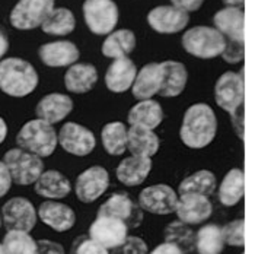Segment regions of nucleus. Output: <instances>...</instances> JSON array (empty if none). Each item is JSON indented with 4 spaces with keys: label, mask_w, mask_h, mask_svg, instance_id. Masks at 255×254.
I'll return each mask as SVG.
<instances>
[{
    "label": "nucleus",
    "mask_w": 255,
    "mask_h": 254,
    "mask_svg": "<svg viewBox=\"0 0 255 254\" xmlns=\"http://www.w3.org/2000/svg\"><path fill=\"white\" fill-rule=\"evenodd\" d=\"M217 133V118L213 108L204 102H197L184 113L179 127L181 142L191 149L209 146Z\"/></svg>",
    "instance_id": "nucleus-1"
},
{
    "label": "nucleus",
    "mask_w": 255,
    "mask_h": 254,
    "mask_svg": "<svg viewBox=\"0 0 255 254\" xmlns=\"http://www.w3.org/2000/svg\"><path fill=\"white\" fill-rule=\"evenodd\" d=\"M215 99L216 104L225 111L231 114L234 130L244 140L245 133V82H244V69L241 73L226 72L217 79L215 86Z\"/></svg>",
    "instance_id": "nucleus-2"
},
{
    "label": "nucleus",
    "mask_w": 255,
    "mask_h": 254,
    "mask_svg": "<svg viewBox=\"0 0 255 254\" xmlns=\"http://www.w3.org/2000/svg\"><path fill=\"white\" fill-rule=\"evenodd\" d=\"M35 67L19 57H9L0 61V91L12 98L31 95L38 86Z\"/></svg>",
    "instance_id": "nucleus-3"
},
{
    "label": "nucleus",
    "mask_w": 255,
    "mask_h": 254,
    "mask_svg": "<svg viewBox=\"0 0 255 254\" xmlns=\"http://www.w3.org/2000/svg\"><path fill=\"white\" fill-rule=\"evenodd\" d=\"M16 145L20 149L32 152L44 159L51 157L57 149L59 132L53 124L35 117L20 127L16 135Z\"/></svg>",
    "instance_id": "nucleus-4"
},
{
    "label": "nucleus",
    "mask_w": 255,
    "mask_h": 254,
    "mask_svg": "<svg viewBox=\"0 0 255 254\" xmlns=\"http://www.w3.org/2000/svg\"><path fill=\"white\" fill-rule=\"evenodd\" d=\"M184 50L198 59H215L226 48V38L212 26H194L182 35Z\"/></svg>",
    "instance_id": "nucleus-5"
},
{
    "label": "nucleus",
    "mask_w": 255,
    "mask_h": 254,
    "mask_svg": "<svg viewBox=\"0 0 255 254\" xmlns=\"http://www.w3.org/2000/svg\"><path fill=\"white\" fill-rule=\"evenodd\" d=\"M3 161L12 176L13 183L18 186L35 184L41 174L45 171L42 158L25 149H20L18 146L9 149L4 154Z\"/></svg>",
    "instance_id": "nucleus-6"
},
{
    "label": "nucleus",
    "mask_w": 255,
    "mask_h": 254,
    "mask_svg": "<svg viewBox=\"0 0 255 254\" xmlns=\"http://www.w3.org/2000/svg\"><path fill=\"white\" fill-rule=\"evenodd\" d=\"M82 10L88 28L95 35L111 34L117 26L120 12L114 0H85Z\"/></svg>",
    "instance_id": "nucleus-7"
},
{
    "label": "nucleus",
    "mask_w": 255,
    "mask_h": 254,
    "mask_svg": "<svg viewBox=\"0 0 255 254\" xmlns=\"http://www.w3.org/2000/svg\"><path fill=\"white\" fill-rule=\"evenodd\" d=\"M54 10V0H19L12 12L10 23L20 31H29L41 26Z\"/></svg>",
    "instance_id": "nucleus-8"
},
{
    "label": "nucleus",
    "mask_w": 255,
    "mask_h": 254,
    "mask_svg": "<svg viewBox=\"0 0 255 254\" xmlns=\"http://www.w3.org/2000/svg\"><path fill=\"white\" fill-rule=\"evenodd\" d=\"M59 145L69 155L88 157L97 148V137L86 126L76 121H67L60 127Z\"/></svg>",
    "instance_id": "nucleus-9"
},
{
    "label": "nucleus",
    "mask_w": 255,
    "mask_h": 254,
    "mask_svg": "<svg viewBox=\"0 0 255 254\" xmlns=\"http://www.w3.org/2000/svg\"><path fill=\"white\" fill-rule=\"evenodd\" d=\"M3 225L7 231H26L31 233L38 222V211L26 197H12L1 208Z\"/></svg>",
    "instance_id": "nucleus-10"
},
{
    "label": "nucleus",
    "mask_w": 255,
    "mask_h": 254,
    "mask_svg": "<svg viewBox=\"0 0 255 254\" xmlns=\"http://www.w3.org/2000/svg\"><path fill=\"white\" fill-rule=\"evenodd\" d=\"M179 195L171 186L159 183L143 189L138 195V205L143 212L152 215H171L177 212Z\"/></svg>",
    "instance_id": "nucleus-11"
},
{
    "label": "nucleus",
    "mask_w": 255,
    "mask_h": 254,
    "mask_svg": "<svg viewBox=\"0 0 255 254\" xmlns=\"http://www.w3.org/2000/svg\"><path fill=\"white\" fill-rule=\"evenodd\" d=\"M98 215H107L117 218L126 222L128 230H134L143 222V209L140 205L133 202L127 193H113L99 206Z\"/></svg>",
    "instance_id": "nucleus-12"
},
{
    "label": "nucleus",
    "mask_w": 255,
    "mask_h": 254,
    "mask_svg": "<svg viewBox=\"0 0 255 254\" xmlns=\"http://www.w3.org/2000/svg\"><path fill=\"white\" fill-rule=\"evenodd\" d=\"M110 187V174L108 171L101 167L94 165L82 171L75 181V195L82 203H94Z\"/></svg>",
    "instance_id": "nucleus-13"
},
{
    "label": "nucleus",
    "mask_w": 255,
    "mask_h": 254,
    "mask_svg": "<svg viewBox=\"0 0 255 254\" xmlns=\"http://www.w3.org/2000/svg\"><path fill=\"white\" fill-rule=\"evenodd\" d=\"M88 235L111 252L126 241L128 237V227L126 222L117 218L97 215L95 221L89 227Z\"/></svg>",
    "instance_id": "nucleus-14"
},
{
    "label": "nucleus",
    "mask_w": 255,
    "mask_h": 254,
    "mask_svg": "<svg viewBox=\"0 0 255 254\" xmlns=\"http://www.w3.org/2000/svg\"><path fill=\"white\" fill-rule=\"evenodd\" d=\"M215 28L223 34L226 45L244 47L245 45V13L236 6H226L220 9L213 18Z\"/></svg>",
    "instance_id": "nucleus-15"
},
{
    "label": "nucleus",
    "mask_w": 255,
    "mask_h": 254,
    "mask_svg": "<svg viewBox=\"0 0 255 254\" xmlns=\"http://www.w3.org/2000/svg\"><path fill=\"white\" fill-rule=\"evenodd\" d=\"M37 211L39 221L57 233H67L76 224L75 211L60 200H44Z\"/></svg>",
    "instance_id": "nucleus-16"
},
{
    "label": "nucleus",
    "mask_w": 255,
    "mask_h": 254,
    "mask_svg": "<svg viewBox=\"0 0 255 254\" xmlns=\"http://www.w3.org/2000/svg\"><path fill=\"white\" fill-rule=\"evenodd\" d=\"M188 12L175 6H157L147 13V23L159 34H177L188 25Z\"/></svg>",
    "instance_id": "nucleus-17"
},
{
    "label": "nucleus",
    "mask_w": 255,
    "mask_h": 254,
    "mask_svg": "<svg viewBox=\"0 0 255 254\" xmlns=\"http://www.w3.org/2000/svg\"><path fill=\"white\" fill-rule=\"evenodd\" d=\"M175 214L179 221L188 225H198L212 216L213 205L207 196L194 195V193L179 195Z\"/></svg>",
    "instance_id": "nucleus-18"
},
{
    "label": "nucleus",
    "mask_w": 255,
    "mask_h": 254,
    "mask_svg": "<svg viewBox=\"0 0 255 254\" xmlns=\"http://www.w3.org/2000/svg\"><path fill=\"white\" fill-rule=\"evenodd\" d=\"M41 61L48 67H70L79 60V48L72 41H53L42 44L38 50Z\"/></svg>",
    "instance_id": "nucleus-19"
},
{
    "label": "nucleus",
    "mask_w": 255,
    "mask_h": 254,
    "mask_svg": "<svg viewBox=\"0 0 255 254\" xmlns=\"http://www.w3.org/2000/svg\"><path fill=\"white\" fill-rule=\"evenodd\" d=\"M73 111V99L67 94L51 92L41 98L35 107V116L50 124L61 123Z\"/></svg>",
    "instance_id": "nucleus-20"
},
{
    "label": "nucleus",
    "mask_w": 255,
    "mask_h": 254,
    "mask_svg": "<svg viewBox=\"0 0 255 254\" xmlns=\"http://www.w3.org/2000/svg\"><path fill=\"white\" fill-rule=\"evenodd\" d=\"M137 76V67L128 57L113 60L105 73V86L114 94H124L133 88Z\"/></svg>",
    "instance_id": "nucleus-21"
},
{
    "label": "nucleus",
    "mask_w": 255,
    "mask_h": 254,
    "mask_svg": "<svg viewBox=\"0 0 255 254\" xmlns=\"http://www.w3.org/2000/svg\"><path fill=\"white\" fill-rule=\"evenodd\" d=\"M163 83V69L160 63H147L137 72L131 92L137 101L152 99L159 95Z\"/></svg>",
    "instance_id": "nucleus-22"
},
{
    "label": "nucleus",
    "mask_w": 255,
    "mask_h": 254,
    "mask_svg": "<svg viewBox=\"0 0 255 254\" xmlns=\"http://www.w3.org/2000/svg\"><path fill=\"white\" fill-rule=\"evenodd\" d=\"M152 167V158L130 155L118 164L116 168V177L121 184L127 187H137L147 180Z\"/></svg>",
    "instance_id": "nucleus-23"
},
{
    "label": "nucleus",
    "mask_w": 255,
    "mask_h": 254,
    "mask_svg": "<svg viewBox=\"0 0 255 254\" xmlns=\"http://www.w3.org/2000/svg\"><path fill=\"white\" fill-rule=\"evenodd\" d=\"M98 82V70L89 63H75L64 73V86L72 94H88Z\"/></svg>",
    "instance_id": "nucleus-24"
},
{
    "label": "nucleus",
    "mask_w": 255,
    "mask_h": 254,
    "mask_svg": "<svg viewBox=\"0 0 255 254\" xmlns=\"http://www.w3.org/2000/svg\"><path fill=\"white\" fill-rule=\"evenodd\" d=\"M34 190L45 200H61L70 195L72 183L61 171L45 170L34 184Z\"/></svg>",
    "instance_id": "nucleus-25"
},
{
    "label": "nucleus",
    "mask_w": 255,
    "mask_h": 254,
    "mask_svg": "<svg viewBox=\"0 0 255 254\" xmlns=\"http://www.w3.org/2000/svg\"><path fill=\"white\" fill-rule=\"evenodd\" d=\"M163 118L165 111L162 105L152 98L138 101L137 104H134L127 114V123L130 126H138L155 130L162 124Z\"/></svg>",
    "instance_id": "nucleus-26"
},
{
    "label": "nucleus",
    "mask_w": 255,
    "mask_h": 254,
    "mask_svg": "<svg viewBox=\"0 0 255 254\" xmlns=\"http://www.w3.org/2000/svg\"><path fill=\"white\" fill-rule=\"evenodd\" d=\"M160 148V140L155 130L130 126L128 127V145L127 151L131 155L144 158H153Z\"/></svg>",
    "instance_id": "nucleus-27"
},
{
    "label": "nucleus",
    "mask_w": 255,
    "mask_h": 254,
    "mask_svg": "<svg viewBox=\"0 0 255 254\" xmlns=\"http://www.w3.org/2000/svg\"><path fill=\"white\" fill-rule=\"evenodd\" d=\"M163 69V83L159 95L163 98H175L181 95L188 82L187 67L181 61L166 60L162 61Z\"/></svg>",
    "instance_id": "nucleus-28"
},
{
    "label": "nucleus",
    "mask_w": 255,
    "mask_h": 254,
    "mask_svg": "<svg viewBox=\"0 0 255 254\" xmlns=\"http://www.w3.org/2000/svg\"><path fill=\"white\" fill-rule=\"evenodd\" d=\"M101 142L104 151L111 157H121L127 152L128 127L121 121H110L101 130Z\"/></svg>",
    "instance_id": "nucleus-29"
},
{
    "label": "nucleus",
    "mask_w": 255,
    "mask_h": 254,
    "mask_svg": "<svg viewBox=\"0 0 255 254\" xmlns=\"http://www.w3.org/2000/svg\"><path fill=\"white\" fill-rule=\"evenodd\" d=\"M136 47V35L130 29H118L107 35L102 42V54L113 60L127 57Z\"/></svg>",
    "instance_id": "nucleus-30"
},
{
    "label": "nucleus",
    "mask_w": 255,
    "mask_h": 254,
    "mask_svg": "<svg viewBox=\"0 0 255 254\" xmlns=\"http://www.w3.org/2000/svg\"><path fill=\"white\" fill-rule=\"evenodd\" d=\"M245 195V174L242 170H231L219 186V200L223 206H235Z\"/></svg>",
    "instance_id": "nucleus-31"
},
{
    "label": "nucleus",
    "mask_w": 255,
    "mask_h": 254,
    "mask_svg": "<svg viewBox=\"0 0 255 254\" xmlns=\"http://www.w3.org/2000/svg\"><path fill=\"white\" fill-rule=\"evenodd\" d=\"M216 190V176L209 170H200L191 176L185 177L178 186V195L212 196Z\"/></svg>",
    "instance_id": "nucleus-32"
},
{
    "label": "nucleus",
    "mask_w": 255,
    "mask_h": 254,
    "mask_svg": "<svg viewBox=\"0 0 255 254\" xmlns=\"http://www.w3.org/2000/svg\"><path fill=\"white\" fill-rule=\"evenodd\" d=\"M76 28V19L67 7H54L50 16L41 25V29L48 35H69Z\"/></svg>",
    "instance_id": "nucleus-33"
},
{
    "label": "nucleus",
    "mask_w": 255,
    "mask_h": 254,
    "mask_svg": "<svg viewBox=\"0 0 255 254\" xmlns=\"http://www.w3.org/2000/svg\"><path fill=\"white\" fill-rule=\"evenodd\" d=\"M222 228L215 224H207L196 234V250L198 254H220L225 249Z\"/></svg>",
    "instance_id": "nucleus-34"
},
{
    "label": "nucleus",
    "mask_w": 255,
    "mask_h": 254,
    "mask_svg": "<svg viewBox=\"0 0 255 254\" xmlns=\"http://www.w3.org/2000/svg\"><path fill=\"white\" fill-rule=\"evenodd\" d=\"M165 241L177 246L182 253H188L196 249V234L188 224L182 221H174L168 224L163 230Z\"/></svg>",
    "instance_id": "nucleus-35"
},
{
    "label": "nucleus",
    "mask_w": 255,
    "mask_h": 254,
    "mask_svg": "<svg viewBox=\"0 0 255 254\" xmlns=\"http://www.w3.org/2000/svg\"><path fill=\"white\" fill-rule=\"evenodd\" d=\"M1 246L6 254H37V240L26 231H7Z\"/></svg>",
    "instance_id": "nucleus-36"
},
{
    "label": "nucleus",
    "mask_w": 255,
    "mask_h": 254,
    "mask_svg": "<svg viewBox=\"0 0 255 254\" xmlns=\"http://www.w3.org/2000/svg\"><path fill=\"white\" fill-rule=\"evenodd\" d=\"M225 243L232 247H244L245 246V221L235 219L229 224H226L222 228Z\"/></svg>",
    "instance_id": "nucleus-37"
},
{
    "label": "nucleus",
    "mask_w": 255,
    "mask_h": 254,
    "mask_svg": "<svg viewBox=\"0 0 255 254\" xmlns=\"http://www.w3.org/2000/svg\"><path fill=\"white\" fill-rule=\"evenodd\" d=\"M69 254H110V250L92 240L89 235H79L72 243Z\"/></svg>",
    "instance_id": "nucleus-38"
},
{
    "label": "nucleus",
    "mask_w": 255,
    "mask_h": 254,
    "mask_svg": "<svg viewBox=\"0 0 255 254\" xmlns=\"http://www.w3.org/2000/svg\"><path fill=\"white\" fill-rule=\"evenodd\" d=\"M110 254H149V247L146 241L136 235H128L126 241L118 246L117 249L111 250Z\"/></svg>",
    "instance_id": "nucleus-39"
},
{
    "label": "nucleus",
    "mask_w": 255,
    "mask_h": 254,
    "mask_svg": "<svg viewBox=\"0 0 255 254\" xmlns=\"http://www.w3.org/2000/svg\"><path fill=\"white\" fill-rule=\"evenodd\" d=\"M37 254H66V250L57 241L42 238L37 241Z\"/></svg>",
    "instance_id": "nucleus-40"
},
{
    "label": "nucleus",
    "mask_w": 255,
    "mask_h": 254,
    "mask_svg": "<svg viewBox=\"0 0 255 254\" xmlns=\"http://www.w3.org/2000/svg\"><path fill=\"white\" fill-rule=\"evenodd\" d=\"M12 184H13V180H12V176L4 164L3 159H0V199L4 197L10 192L12 189Z\"/></svg>",
    "instance_id": "nucleus-41"
},
{
    "label": "nucleus",
    "mask_w": 255,
    "mask_h": 254,
    "mask_svg": "<svg viewBox=\"0 0 255 254\" xmlns=\"http://www.w3.org/2000/svg\"><path fill=\"white\" fill-rule=\"evenodd\" d=\"M204 0H171L172 6H175L181 10H185V12H194L198 10L201 7Z\"/></svg>",
    "instance_id": "nucleus-42"
},
{
    "label": "nucleus",
    "mask_w": 255,
    "mask_h": 254,
    "mask_svg": "<svg viewBox=\"0 0 255 254\" xmlns=\"http://www.w3.org/2000/svg\"><path fill=\"white\" fill-rule=\"evenodd\" d=\"M149 254H184L177 246L168 243V241H163L162 244L156 246L152 252H149Z\"/></svg>",
    "instance_id": "nucleus-43"
},
{
    "label": "nucleus",
    "mask_w": 255,
    "mask_h": 254,
    "mask_svg": "<svg viewBox=\"0 0 255 254\" xmlns=\"http://www.w3.org/2000/svg\"><path fill=\"white\" fill-rule=\"evenodd\" d=\"M7 50H9V39L0 31V61H1V57L7 53Z\"/></svg>",
    "instance_id": "nucleus-44"
},
{
    "label": "nucleus",
    "mask_w": 255,
    "mask_h": 254,
    "mask_svg": "<svg viewBox=\"0 0 255 254\" xmlns=\"http://www.w3.org/2000/svg\"><path fill=\"white\" fill-rule=\"evenodd\" d=\"M6 137H7V124L4 118L0 117V145L6 140Z\"/></svg>",
    "instance_id": "nucleus-45"
},
{
    "label": "nucleus",
    "mask_w": 255,
    "mask_h": 254,
    "mask_svg": "<svg viewBox=\"0 0 255 254\" xmlns=\"http://www.w3.org/2000/svg\"><path fill=\"white\" fill-rule=\"evenodd\" d=\"M244 1L245 0H223V3L226 4V6H242L244 4Z\"/></svg>",
    "instance_id": "nucleus-46"
},
{
    "label": "nucleus",
    "mask_w": 255,
    "mask_h": 254,
    "mask_svg": "<svg viewBox=\"0 0 255 254\" xmlns=\"http://www.w3.org/2000/svg\"><path fill=\"white\" fill-rule=\"evenodd\" d=\"M0 254H6L4 249H3V246H1V243H0Z\"/></svg>",
    "instance_id": "nucleus-47"
},
{
    "label": "nucleus",
    "mask_w": 255,
    "mask_h": 254,
    "mask_svg": "<svg viewBox=\"0 0 255 254\" xmlns=\"http://www.w3.org/2000/svg\"><path fill=\"white\" fill-rule=\"evenodd\" d=\"M1 224H3V219H1V214H0V228H1Z\"/></svg>",
    "instance_id": "nucleus-48"
},
{
    "label": "nucleus",
    "mask_w": 255,
    "mask_h": 254,
    "mask_svg": "<svg viewBox=\"0 0 255 254\" xmlns=\"http://www.w3.org/2000/svg\"><path fill=\"white\" fill-rule=\"evenodd\" d=\"M242 254H245V253H242Z\"/></svg>",
    "instance_id": "nucleus-49"
}]
</instances>
